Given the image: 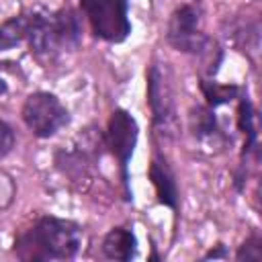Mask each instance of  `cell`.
Returning <instances> with one entry per match:
<instances>
[{
	"label": "cell",
	"instance_id": "1",
	"mask_svg": "<svg viewBox=\"0 0 262 262\" xmlns=\"http://www.w3.org/2000/svg\"><path fill=\"white\" fill-rule=\"evenodd\" d=\"M82 246V229L68 219L41 217L18 233L14 254L20 260H70Z\"/></svg>",
	"mask_w": 262,
	"mask_h": 262
},
{
	"label": "cell",
	"instance_id": "2",
	"mask_svg": "<svg viewBox=\"0 0 262 262\" xmlns=\"http://www.w3.org/2000/svg\"><path fill=\"white\" fill-rule=\"evenodd\" d=\"M80 35V23L72 8H61L55 12L35 10L29 14L27 41L31 51L39 55H53L57 51L76 49Z\"/></svg>",
	"mask_w": 262,
	"mask_h": 262
},
{
	"label": "cell",
	"instance_id": "3",
	"mask_svg": "<svg viewBox=\"0 0 262 262\" xmlns=\"http://www.w3.org/2000/svg\"><path fill=\"white\" fill-rule=\"evenodd\" d=\"M80 8L98 39L123 43L129 37V0H80Z\"/></svg>",
	"mask_w": 262,
	"mask_h": 262
},
{
	"label": "cell",
	"instance_id": "4",
	"mask_svg": "<svg viewBox=\"0 0 262 262\" xmlns=\"http://www.w3.org/2000/svg\"><path fill=\"white\" fill-rule=\"evenodd\" d=\"M137 135H139V127L135 117L123 108H115L104 131V145L119 160L121 182H123V192L127 201H133V194L129 188V160L137 145Z\"/></svg>",
	"mask_w": 262,
	"mask_h": 262
},
{
	"label": "cell",
	"instance_id": "5",
	"mask_svg": "<svg viewBox=\"0 0 262 262\" xmlns=\"http://www.w3.org/2000/svg\"><path fill=\"white\" fill-rule=\"evenodd\" d=\"M20 117L35 137H51L70 123L68 108L51 92H33L27 96Z\"/></svg>",
	"mask_w": 262,
	"mask_h": 262
},
{
	"label": "cell",
	"instance_id": "6",
	"mask_svg": "<svg viewBox=\"0 0 262 262\" xmlns=\"http://www.w3.org/2000/svg\"><path fill=\"white\" fill-rule=\"evenodd\" d=\"M147 102L156 129L170 131L174 123V86L170 70L162 63H154L147 70Z\"/></svg>",
	"mask_w": 262,
	"mask_h": 262
},
{
	"label": "cell",
	"instance_id": "7",
	"mask_svg": "<svg viewBox=\"0 0 262 262\" xmlns=\"http://www.w3.org/2000/svg\"><path fill=\"white\" fill-rule=\"evenodd\" d=\"M168 43L184 53H201L207 49V37L201 31V12L192 4L178 6L168 20Z\"/></svg>",
	"mask_w": 262,
	"mask_h": 262
},
{
	"label": "cell",
	"instance_id": "8",
	"mask_svg": "<svg viewBox=\"0 0 262 262\" xmlns=\"http://www.w3.org/2000/svg\"><path fill=\"white\" fill-rule=\"evenodd\" d=\"M149 180L156 188V196L164 207H170L172 211L178 209V184L174 178L172 168L162 156H156L149 164Z\"/></svg>",
	"mask_w": 262,
	"mask_h": 262
},
{
	"label": "cell",
	"instance_id": "9",
	"mask_svg": "<svg viewBox=\"0 0 262 262\" xmlns=\"http://www.w3.org/2000/svg\"><path fill=\"white\" fill-rule=\"evenodd\" d=\"M102 252L111 260L129 262L137 256V237L127 227H113L102 239Z\"/></svg>",
	"mask_w": 262,
	"mask_h": 262
},
{
	"label": "cell",
	"instance_id": "10",
	"mask_svg": "<svg viewBox=\"0 0 262 262\" xmlns=\"http://www.w3.org/2000/svg\"><path fill=\"white\" fill-rule=\"evenodd\" d=\"M190 129L192 135L205 143H217L223 139V133L219 129V123L215 119V113L211 106H196L190 113Z\"/></svg>",
	"mask_w": 262,
	"mask_h": 262
},
{
	"label": "cell",
	"instance_id": "11",
	"mask_svg": "<svg viewBox=\"0 0 262 262\" xmlns=\"http://www.w3.org/2000/svg\"><path fill=\"white\" fill-rule=\"evenodd\" d=\"M27 25H29V14H18L8 18L0 27V51L10 49L18 45L23 39H27Z\"/></svg>",
	"mask_w": 262,
	"mask_h": 262
},
{
	"label": "cell",
	"instance_id": "12",
	"mask_svg": "<svg viewBox=\"0 0 262 262\" xmlns=\"http://www.w3.org/2000/svg\"><path fill=\"white\" fill-rule=\"evenodd\" d=\"M239 104H237V127L246 133V143H244V154L256 149V125H254V108L252 102L248 100V96H237Z\"/></svg>",
	"mask_w": 262,
	"mask_h": 262
},
{
	"label": "cell",
	"instance_id": "13",
	"mask_svg": "<svg viewBox=\"0 0 262 262\" xmlns=\"http://www.w3.org/2000/svg\"><path fill=\"white\" fill-rule=\"evenodd\" d=\"M201 90H203V94L207 98V106H211V108H217L221 104H227L229 100H233V98L239 96V88L237 86L209 82V80H203L201 82Z\"/></svg>",
	"mask_w": 262,
	"mask_h": 262
},
{
	"label": "cell",
	"instance_id": "14",
	"mask_svg": "<svg viewBox=\"0 0 262 262\" xmlns=\"http://www.w3.org/2000/svg\"><path fill=\"white\" fill-rule=\"evenodd\" d=\"M235 258H237V260H260V258H262V239H260L258 235L248 237V239L239 246Z\"/></svg>",
	"mask_w": 262,
	"mask_h": 262
},
{
	"label": "cell",
	"instance_id": "15",
	"mask_svg": "<svg viewBox=\"0 0 262 262\" xmlns=\"http://www.w3.org/2000/svg\"><path fill=\"white\" fill-rule=\"evenodd\" d=\"M14 147V131L8 123L0 121V160L6 158Z\"/></svg>",
	"mask_w": 262,
	"mask_h": 262
},
{
	"label": "cell",
	"instance_id": "16",
	"mask_svg": "<svg viewBox=\"0 0 262 262\" xmlns=\"http://www.w3.org/2000/svg\"><path fill=\"white\" fill-rule=\"evenodd\" d=\"M227 256H229V254H227V250H225V246H223V244H217V248H215V250H209V252L205 254V258H207V260H209V258H213V260H215V258H227Z\"/></svg>",
	"mask_w": 262,
	"mask_h": 262
},
{
	"label": "cell",
	"instance_id": "17",
	"mask_svg": "<svg viewBox=\"0 0 262 262\" xmlns=\"http://www.w3.org/2000/svg\"><path fill=\"white\" fill-rule=\"evenodd\" d=\"M4 92H6V82H4V78L0 76V96H2Z\"/></svg>",
	"mask_w": 262,
	"mask_h": 262
}]
</instances>
